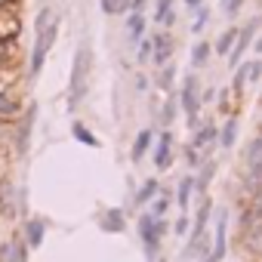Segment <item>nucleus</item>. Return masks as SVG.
Returning a JSON list of instances; mask_svg holds the SVG:
<instances>
[{
  "label": "nucleus",
  "instance_id": "nucleus-13",
  "mask_svg": "<svg viewBox=\"0 0 262 262\" xmlns=\"http://www.w3.org/2000/svg\"><path fill=\"white\" fill-rule=\"evenodd\" d=\"M129 7H133V0H102V13H108V16L126 13Z\"/></svg>",
  "mask_w": 262,
  "mask_h": 262
},
{
  "label": "nucleus",
  "instance_id": "nucleus-22",
  "mask_svg": "<svg viewBox=\"0 0 262 262\" xmlns=\"http://www.w3.org/2000/svg\"><path fill=\"white\" fill-rule=\"evenodd\" d=\"M74 136L83 142V145H96V136H90V129L83 123H74Z\"/></svg>",
  "mask_w": 262,
  "mask_h": 262
},
{
  "label": "nucleus",
  "instance_id": "nucleus-7",
  "mask_svg": "<svg viewBox=\"0 0 262 262\" xmlns=\"http://www.w3.org/2000/svg\"><path fill=\"white\" fill-rule=\"evenodd\" d=\"M170 161H173V155H170V133H164L161 142H158V151H155V164H158V170H167Z\"/></svg>",
  "mask_w": 262,
  "mask_h": 262
},
{
  "label": "nucleus",
  "instance_id": "nucleus-11",
  "mask_svg": "<svg viewBox=\"0 0 262 262\" xmlns=\"http://www.w3.org/2000/svg\"><path fill=\"white\" fill-rule=\"evenodd\" d=\"M225 256V213L219 216V222H216V250H213V259L219 262Z\"/></svg>",
  "mask_w": 262,
  "mask_h": 262
},
{
  "label": "nucleus",
  "instance_id": "nucleus-21",
  "mask_svg": "<svg viewBox=\"0 0 262 262\" xmlns=\"http://www.w3.org/2000/svg\"><path fill=\"white\" fill-rule=\"evenodd\" d=\"M213 136H216V126H204L201 133L194 136V145H191V148H201V145H207V142H210Z\"/></svg>",
  "mask_w": 262,
  "mask_h": 262
},
{
  "label": "nucleus",
  "instance_id": "nucleus-24",
  "mask_svg": "<svg viewBox=\"0 0 262 262\" xmlns=\"http://www.w3.org/2000/svg\"><path fill=\"white\" fill-rule=\"evenodd\" d=\"M151 50H155L151 37H142V43H139V62H148L151 59Z\"/></svg>",
  "mask_w": 262,
  "mask_h": 262
},
{
  "label": "nucleus",
  "instance_id": "nucleus-10",
  "mask_svg": "<svg viewBox=\"0 0 262 262\" xmlns=\"http://www.w3.org/2000/svg\"><path fill=\"white\" fill-rule=\"evenodd\" d=\"M234 40H237V28H228V31L216 40V53H219V56H228V53L234 50Z\"/></svg>",
  "mask_w": 262,
  "mask_h": 262
},
{
  "label": "nucleus",
  "instance_id": "nucleus-14",
  "mask_svg": "<svg viewBox=\"0 0 262 262\" xmlns=\"http://www.w3.org/2000/svg\"><path fill=\"white\" fill-rule=\"evenodd\" d=\"M155 19L161 22V25H170L176 16H173V0H158V13H155Z\"/></svg>",
  "mask_w": 262,
  "mask_h": 262
},
{
  "label": "nucleus",
  "instance_id": "nucleus-3",
  "mask_svg": "<svg viewBox=\"0 0 262 262\" xmlns=\"http://www.w3.org/2000/svg\"><path fill=\"white\" fill-rule=\"evenodd\" d=\"M139 228H142V241H145V250H148V256H155L158 253V244H161V234H164V225L158 222V216H142L139 219Z\"/></svg>",
  "mask_w": 262,
  "mask_h": 262
},
{
  "label": "nucleus",
  "instance_id": "nucleus-4",
  "mask_svg": "<svg viewBox=\"0 0 262 262\" xmlns=\"http://www.w3.org/2000/svg\"><path fill=\"white\" fill-rule=\"evenodd\" d=\"M182 108H185V114H188V123L194 126V120H198V108H201L194 77H185V83H182Z\"/></svg>",
  "mask_w": 262,
  "mask_h": 262
},
{
  "label": "nucleus",
  "instance_id": "nucleus-9",
  "mask_svg": "<svg viewBox=\"0 0 262 262\" xmlns=\"http://www.w3.org/2000/svg\"><path fill=\"white\" fill-rule=\"evenodd\" d=\"M16 111H19V99L10 96V90L0 86V117H13Z\"/></svg>",
  "mask_w": 262,
  "mask_h": 262
},
{
  "label": "nucleus",
  "instance_id": "nucleus-25",
  "mask_svg": "<svg viewBox=\"0 0 262 262\" xmlns=\"http://www.w3.org/2000/svg\"><path fill=\"white\" fill-rule=\"evenodd\" d=\"M10 56H13L10 40H0V65H10Z\"/></svg>",
  "mask_w": 262,
  "mask_h": 262
},
{
  "label": "nucleus",
  "instance_id": "nucleus-8",
  "mask_svg": "<svg viewBox=\"0 0 262 262\" xmlns=\"http://www.w3.org/2000/svg\"><path fill=\"white\" fill-rule=\"evenodd\" d=\"M126 34H129V40H142V34H145V16L142 13H129Z\"/></svg>",
  "mask_w": 262,
  "mask_h": 262
},
{
  "label": "nucleus",
  "instance_id": "nucleus-23",
  "mask_svg": "<svg viewBox=\"0 0 262 262\" xmlns=\"http://www.w3.org/2000/svg\"><path fill=\"white\" fill-rule=\"evenodd\" d=\"M188 198H191V179H182V185H179V207L182 210L188 207Z\"/></svg>",
  "mask_w": 262,
  "mask_h": 262
},
{
  "label": "nucleus",
  "instance_id": "nucleus-12",
  "mask_svg": "<svg viewBox=\"0 0 262 262\" xmlns=\"http://www.w3.org/2000/svg\"><path fill=\"white\" fill-rule=\"evenodd\" d=\"M148 142H151V129H142V133L136 136V142H133V161H142L145 158Z\"/></svg>",
  "mask_w": 262,
  "mask_h": 262
},
{
  "label": "nucleus",
  "instance_id": "nucleus-27",
  "mask_svg": "<svg viewBox=\"0 0 262 262\" xmlns=\"http://www.w3.org/2000/svg\"><path fill=\"white\" fill-rule=\"evenodd\" d=\"M213 170H216V167H213V164H207V167H204V170H201V182H198V188H201V191H204V188H207V182H210V176H213Z\"/></svg>",
  "mask_w": 262,
  "mask_h": 262
},
{
  "label": "nucleus",
  "instance_id": "nucleus-20",
  "mask_svg": "<svg viewBox=\"0 0 262 262\" xmlns=\"http://www.w3.org/2000/svg\"><path fill=\"white\" fill-rule=\"evenodd\" d=\"M234 136H237V120H228V123L222 126V145L231 148V145H234Z\"/></svg>",
  "mask_w": 262,
  "mask_h": 262
},
{
  "label": "nucleus",
  "instance_id": "nucleus-33",
  "mask_svg": "<svg viewBox=\"0 0 262 262\" xmlns=\"http://www.w3.org/2000/svg\"><path fill=\"white\" fill-rule=\"evenodd\" d=\"M185 4H188V7H201V4H204V0H185Z\"/></svg>",
  "mask_w": 262,
  "mask_h": 262
},
{
  "label": "nucleus",
  "instance_id": "nucleus-26",
  "mask_svg": "<svg viewBox=\"0 0 262 262\" xmlns=\"http://www.w3.org/2000/svg\"><path fill=\"white\" fill-rule=\"evenodd\" d=\"M207 19H210V13H207V10H201V13H198V16H194V25H191V31H194V34H198V31H201V28H204V25H207Z\"/></svg>",
  "mask_w": 262,
  "mask_h": 262
},
{
  "label": "nucleus",
  "instance_id": "nucleus-34",
  "mask_svg": "<svg viewBox=\"0 0 262 262\" xmlns=\"http://www.w3.org/2000/svg\"><path fill=\"white\" fill-rule=\"evenodd\" d=\"M207 262H216V259H207Z\"/></svg>",
  "mask_w": 262,
  "mask_h": 262
},
{
  "label": "nucleus",
  "instance_id": "nucleus-1",
  "mask_svg": "<svg viewBox=\"0 0 262 262\" xmlns=\"http://www.w3.org/2000/svg\"><path fill=\"white\" fill-rule=\"evenodd\" d=\"M56 28H59V22L53 19V10H40V16H37V40H34V53H31V71L34 74L43 68V59H47V53H50V47L56 40Z\"/></svg>",
  "mask_w": 262,
  "mask_h": 262
},
{
  "label": "nucleus",
  "instance_id": "nucleus-31",
  "mask_svg": "<svg viewBox=\"0 0 262 262\" xmlns=\"http://www.w3.org/2000/svg\"><path fill=\"white\" fill-rule=\"evenodd\" d=\"M176 114V102H167V108H164V120H170Z\"/></svg>",
  "mask_w": 262,
  "mask_h": 262
},
{
  "label": "nucleus",
  "instance_id": "nucleus-15",
  "mask_svg": "<svg viewBox=\"0 0 262 262\" xmlns=\"http://www.w3.org/2000/svg\"><path fill=\"white\" fill-rule=\"evenodd\" d=\"M207 59H210V43H204V40H201V43L191 50V65H194V68H204V65H207Z\"/></svg>",
  "mask_w": 262,
  "mask_h": 262
},
{
  "label": "nucleus",
  "instance_id": "nucleus-6",
  "mask_svg": "<svg viewBox=\"0 0 262 262\" xmlns=\"http://www.w3.org/2000/svg\"><path fill=\"white\" fill-rule=\"evenodd\" d=\"M151 43H155L151 59H155L158 65H167V62H170V56H173V37H170V34H155V37H151Z\"/></svg>",
  "mask_w": 262,
  "mask_h": 262
},
{
  "label": "nucleus",
  "instance_id": "nucleus-18",
  "mask_svg": "<svg viewBox=\"0 0 262 262\" xmlns=\"http://www.w3.org/2000/svg\"><path fill=\"white\" fill-rule=\"evenodd\" d=\"M207 216H210V201H201V210H198V219H194V234H204Z\"/></svg>",
  "mask_w": 262,
  "mask_h": 262
},
{
  "label": "nucleus",
  "instance_id": "nucleus-30",
  "mask_svg": "<svg viewBox=\"0 0 262 262\" xmlns=\"http://www.w3.org/2000/svg\"><path fill=\"white\" fill-rule=\"evenodd\" d=\"M222 7H225V13H228V16H234V13L241 10V0H222Z\"/></svg>",
  "mask_w": 262,
  "mask_h": 262
},
{
  "label": "nucleus",
  "instance_id": "nucleus-29",
  "mask_svg": "<svg viewBox=\"0 0 262 262\" xmlns=\"http://www.w3.org/2000/svg\"><path fill=\"white\" fill-rule=\"evenodd\" d=\"M173 74H176V68H170V65H164V74H161V86H164V90L170 86V80H173Z\"/></svg>",
  "mask_w": 262,
  "mask_h": 262
},
{
  "label": "nucleus",
  "instance_id": "nucleus-5",
  "mask_svg": "<svg viewBox=\"0 0 262 262\" xmlns=\"http://www.w3.org/2000/svg\"><path fill=\"white\" fill-rule=\"evenodd\" d=\"M256 25H259V22L253 19V22H250L247 28H241V31H237V40H234V50L228 53V59H231V65H237V62H241V56H244V50H247V47H250V40H253V31H256Z\"/></svg>",
  "mask_w": 262,
  "mask_h": 262
},
{
  "label": "nucleus",
  "instance_id": "nucleus-16",
  "mask_svg": "<svg viewBox=\"0 0 262 262\" xmlns=\"http://www.w3.org/2000/svg\"><path fill=\"white\" fill-rule=\"evenodd\" d=\"M102 225H105L108 231H120V228H123V213H120V210H108V213L102 216Z\"/></svg>",
  "mask_w": 262,
  "mask_h": 262
},
{
  "label": "nucleus",
  "instance_id": "nucleus-32",
  "mask_svg": "<svg viewBox=\"0 0 262 262\" xmlns=\"http://www.w3.org/2000/svg\"><path fill=\"white\" fill-rule=\"evenodd\" d=\"M142 7H145V0H133V7H129V10H133V13H142Z\"/></svg>",
  "mask_w": 262,
  "mask_h": 262
},
{
  "label": "nucleus",
  "instance_id": "nucleus-17",
  "mask_svg": "<svg viewBox=\"0 0 262 262\" xmlns=\"http://www.w3.org/2000/svg\"><path fill=\"white\" fill-rule=\"evenodd\" d=\"M158 194V179H148L142 188H139V194H136V204H145V201H151Z\"/></svg>",
  "mask_w": 262,
  "mask_h": 262
},
{
  "label": "nucleus",
  "instance_id": "nucleus-28",
  "mask_svg": "<svg viewBox=\"0 0 262 262\" xmlns=\"http://www.w3.org/2000/svg\"><path fill=\"white\" fill-rule=\"evenodd\" d=\"M167 207H170V198H158V201H155V213H151V216H164V213H167Z\"/></svg>",
  "mask_w": 262,
  "mask_h": 262
},
{
  "label": "nucleus",
  "instance_id": "nucleus-2",
  "mask_svg": "<svg viewBox=\"0 0 262 262\" xmlns=\"http://www.w3.org/2000/svg\"><path fill=\"white\" fill-rule=\"evenodd\" d=\"M90 65H93V56H90V43H80L77 53H74V68H71V108L80 105V99L86 96V77H90Z\"/></svg>",
  "mask_w": 262,
  "mask_h": 262
},
{
  "label": "nucleus",
  "instance_id": "nucleus-19",
  "mask_svg": "<svg viewBox=\"0 0 262 262\" xmlns=\"http://www.w3.org/2000/svg\"><path fill=\"white\" fill-rule=\"evenodd\" d=\"M28 241H31V247H37V244L43 241V222H40V219L28 222Z\"/></svg>",
  "mask_w": 262,
  "mask_h": 262
}]
</instances>
